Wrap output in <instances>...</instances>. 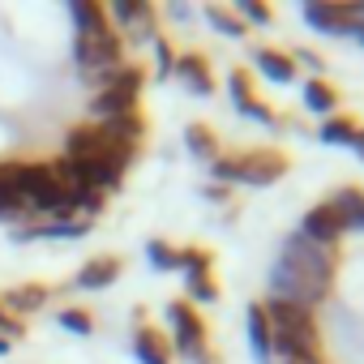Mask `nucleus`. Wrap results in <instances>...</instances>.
<instances>
[{
	"mask_svg": "<svg viewBox=\"0 0 364 364\" xmlns=\"http://www.w3.org/2000/svg\"><path fill=\"white\" fill-rule=\"evenodd\" d=\"M304 22L317 26V31H351L355 26V14L351 5H343V0H313V5H304Z\"/></svg>",
	"mask_w": 364,
	"mask_h": 364,
	"instance_id": "8",
	"label": "nucleus"
},
{
	"mask_svg": "<svg viewBox=\"0 0 364 364\" xmlns=\"http://www.w3.org/2000/svg\"><path fill=\"white\" fill-rule=\"evenodd\" d=\"M279 262H287L291 270H300V274H309V279H317V283H326V287H330V279H334V249L313 245L304 232L287 236V245H283V257H279Z\"/></svg>",
	"mask_w": 364,
	"mask_h": 364,
	"instance_id": "6",
	"label": "nucleus"
},
{
	"mask_svg": "<svg viewBox=\"0 0 364 364\" xmlns=\"http://www.w3.org/2000/svg\"><path fill=\"white\" fill-rule=\"evenodd\" d=\"M185 137H189V150H193V154H202V159H210V163L219 159V146H215V133H210L206 124H189V129H185Z\"/></svg>",
	"mask_w": 364,
	"mask_h": 364,
	"instance_id": "22",
	"label": "nucleus"
},
{
	"mask_svg": "<svg viewBox=\"0 0 364 364\" xmlns=\"http://www.w3.org/2000/svg\"><path fill=\"white\" fill-rule=\"evenodd\" d=\"M257 65H262V73H266L270 82H291V77H296V60L283 56V52H274V48H262V52H257Z\"/></svg>",
	"mask_w": 364,
	"mask_h": 364,
	"instance_id": "20",
	"label": "nucleus"
},
{
	"mask_svg": "<svg viewBox=\"0 0 364 364\" xmlns=\"http://www.w3.org/2000/svg\"><path fill=\"white\" fill-rule=\"evenodd\" d=\"M77 69L90 86H107L120 69H124V48H120V35L116 31H103V35H77Z\"/></svg>",
	"mask_w": 364,
	"mask_h": 364,
	"instance_id": "1",
	"label": "nucleus"
},
{
	"mask_svg": "<svg viewBox=\"0 0 364 364\" xmlns=\"http://www.w3.org/2000/svg\"><path fill=\"white\" fill-rule=\"evenodd\" d=\"M171 73L185 82L193 95H210V90H215V82H210V65H206V56H198V52L176 56V69H171Z\"/></svg>",
	"mask_w": 364,
	"mask_h": 364,
	"instance_id": "13",
	"label": "nucleus"
},
{
	"mask_svg": "<svg viewBox=\"0 0 364 364\" xmlns=\"http://www.w3.org/2000/svg\"><path fill=\"white\" fill-rule=\"evenodd\" d=\"M146 253H150V262H154L159 270H180V249H171L167 240H150Z\"/></svg>",
	"mask_w": 364,
	"mask_h": 364,
	"instance_id": "24",
	"label": "nucleus"
},
{
	"mask_svg": "<svg viewBox=\"0 0 364 364\" xmlns=\"http://www.w3.org/2000/svg\"><path fill=\"white\" fill-rule=\"evenodd\" d=\"M321 141H330V146H351V141H355V124L343 120V116H330V120L321 124Z\"/></svg>",
	"mask_w": 364,
	"mask_h": 364,
	"instance_id": "23",
	"label": "nucleus"
},
{
	"mask_svg": "<svg viewBox=\"0 0 364 364\" xmlns=\"http://www.w3.org/2000/svg\"><path fill=\"white\" fill-rule=\"evenodd\" d=\"M90 223H31V228H18V240H60V236H86Z\"/></svg>",
	"mask_w": 364,
	"mask_h": 364,
	"instance_id": "18",
	"label": "nucleus"
},
{
	"mask_svg": "<svg viewBox=\"0 0 364 364\" xmlns=\"http://www.w3.org/2000/svg\"><path fill=\"white\" fill-rule=\"evenodd\" d=\"M351 146H355V150L364 154V129H355V141H351Z\"/></svg>",
	"mask_w": 364,
	"mask_h": 364,
	"instance_id": "33",
	"label": "nucleus"
},
{
	"mask_svg": "<svg viewBox=\"0 0 364 364\" xmlns=\"http://www.w3.org/2000/svg\"><path fill=\"white\" fill-rule=\"evenodd\" d=\"M262 309H266L270 330H274L279 338H287V343H296V347H304V351H317V317H313V309H300V304L274 300V296H270Z\"/></svg>",
	"mask_w": 364,
	"mask_h": 364,
	"instance_id": "3",
	"label": "nucleus"
},
{
	"mask_svg": "<svg viewBox=\"0 0 364 364\" xmlns=\"http://www.w3.org/2000/svg\"><path fill=\"white\" fill-rule=\"evenodd\" d=\"M228 90H232V99H236V107L245 112V116H253V120H262V124H274V112L253 95V86H249V77H245V69H236L232 77H228Z\"/></svg>",
	"mask_w": 364,
	"mask_h": 364,
	"instance_id": "12",
	"label": "nucleus"
},
{
	"mask_svg": "<svg viewBox=\"0 0 364 364\" xmlns=\"http://www.w3.org/2000/svg\"><path fill=\"white\" fill-rule=\"evenodd\" d=\"M185 283H189V296H193L198 304H215V300H219V287L210 283V274H189Z\"/></svg>",
	"mask_w": 364,
	"mask_h": 364,
	"instance_id": "27",
	"label": "nucleus"
},
{
	"mask_svg": "<svg viewBox=\"0 0 364 364\" xmlns=\"http://www.w3.org/2000/svg\"><path fill=\"white\" fill-rule=\"evenodd\" d=\"M120 274V257H112V253H103V257H90L82 270H77V287H86V291H99V287H107L112 279Z\"/></svg>",
	"mask_w": 364,
	"mask_h": 364,
	"instance_id": "14",
	"label": "nucleus"
},
{
	"mask_svg": "<svg viewBox=\"0 0 364 364\" xmlns=\"http://www.w3.org/2000/svg\"><path fill=\"white\" fill-rule=\"evenodd\" d=\"M167 317L176 326V351L180 355H189L193 364H215V355H206V326H202V317L189 300H171Z\"/></svg>",
	"mask_w": 364,
	"mask_h": 364,
	"instance_id": "5",
	"label": "nucleus"
},
{
	"mask_svg": "<svg viewBox=\"0 0 364 364\" xmlns=\"http://www.w3.org/2000/svg\"><path fill=\"white\" fill-rule=\"evenodd\" d=\"M154 56H159V73L167 77V73L176 69V56H171V48H167V39H154Z\"/></svg>",
	"mask_w": 364,
	"mask_h": 364,
	"instance_id": "30",
	"label": "nucleus"
},
{
	"mask_svg": "<svg viewBox=\"0 0 364 364\" xmlns=\"http://www.w3.org/2000/svg\"><path fill=\"white\" fill-rule=\"evenodd\" d=\"M326 291H330L326 283H317V279L291 270L287 262H274V270H270V296H274V300H291V304H300V309H313V304L326 300Z\"/></svg>",
	"mask_w": 364,
	"mask_h": 364,
	"instance_id": "7",
	"label": "nucleus"
},
{
	"mask_svg": "<svg viewBox=\"0 0 364 364\" xmlns=\"http://www.w3.org/2000/svg\"><path fill=\"white\" fill-rule=\"evenodd\" d=\"M137 95H141V69H133V65H124L99 95H95V116H99V124L103 120H116V116H129V112H137Z\"/></svg>",
	"mask_w": 364,
	"mask_h": 364,
	"instance_id": "4",
	"label": "nucleus"
},
{
	"mask_svg": "<svg viewBox=\"0 0 364 364\" xmlns=\"http://www.w3.org/2000/svg\"><path fill=\"white\" fill-rule=\"evenodd\" d=\"M304 103H309L313 112H321V116H330V112L338 107V95H334V90H330V86H326L321 77H313V82L304 86Z\"/></svg>",
	"mask_w": 364,
	"mask_h": 364,
	"instance_id": "21",
	"label": "nucleus"
},
{
	"mask_svg": "<svg viewBox=\"0 0 364 364\" xmlns=\"http://www.w3.org/2000/svg\"><path fill=\"white\" fill-rule=\"evenodd\" d=\"M133 154H137V146H124V141L107 137L99 124H77L65 137V159H73V163H107V167L124 171Z\"/></svg>",
	"mask_w": 364,
	"mask_h": 364,
	"instance_id": "2",
	"label": "nucleus"
},
{
	"mask_svg": "<svg viewBox=\"0 0 364 364\" xmlns=\"http://www.w3.org/2000/svg\"><path fill=\"white\" fill-rule=\"evenodd\" d=\"M133 351H137L141 364H171V347H167V338H163L154 326H137Z\"/></svg>",
	"mask_w": 364,
	"mask_h": 364,
	"instance_id": "16",
	"label": "nucleus"
},
{
	"mask_svg": "<svg viewBox=\"0 0 364 364\" xmlns=\"http://www.w3.org/2000/svg\"><path fill=\"white\" fill-rule=\"evenodd\" d=\"M0 334H5V338H22V334H26L22 317H14L9 309H0Z\"/></svg>",
	"mask_w": 364,
	"mask_h": 364,
	"instance_id": "29",
	"label": "nucleus"
},
{
	"mask_svg": "<svg viewBox=\"0 0 364 364\" xmlns=\"http://www.w3.org/2000/svg\"><path fill=\"white\" fill-rule=\"evenodd\" d=\"M236 9H240V18H249V22H257V26H266V22H270V9L262 5V0H240Z\"/></svg>",
	"mask_w": 364,
	"mask_h": 364,
	"instance_id": "28",
	"label": "nucleus"
},
{
	"mask_svg": "<svg viewBox=\"0 0 364 364\" xmlns=\"http://www.w3.org/2000/svg\"><path fill=\"white\" fill-rule=\"evenodd\" d=\"M300 60H304L309 69H321V56H313V52H300Z\"/></svg>",
	"mask_w": 364,
	"mask_h": 364,
	"instance_id": "31",
	"label": "nucleus"
},
{
	"mask_svg": "<svg viewBox=\"0 0 364 364\" xmlns=\"http://www.w3.org/2000/svg\"><path fill=\"white\" fill-rule=\"evenodd\" d=\"M249 343L257 351L262 364H270V343H274V330H270V317L262 304H249Z\"/></svg>",
	"mask_w": 364,
	"mask_h": 364,
	"instance_id": "17",
	"label": "nucleus"
},
{
	"mask_svg": "<svg viewBox=\"0 0 364 364\" xmlns=\"http://www.w3.org/2000/svg\"><path fill=\"white\" fill-rule=\"evenodd\" d=\"M206 18H210V26H215V31H223V35H232V39H245V22H236V18H232V14H223L219 5H210V9H206Z\"/></svg>",
	"mask_w": 364,
	"mask_h": 364,
	"instance_id": "26",
	"label": "nucleus"
},
{
	"mask_svg": "<svg viewBox=\"0 0 364 364\" xmlns=\"http://www.w3.org/2000/svg\"><path fill=\"white\" fill-rule=\"evenodd\" d=\"M107 22L133 31V35H150L154 39V9L150 5H137V0H116V5L107 9Z\"/></svg>",
	"mask_w": 364,
	"mask_h": 364,
	"instance_id": "11",
	"label": "nucleus"
},
{
	"mask_svg": "<svg viewBox=\"0 0 364 364\" xmlns=\"http://www.w3.org/2000/svg\"><path fill=\"white\" fill-rule=\"evenodd\" d=\"M14 351V338H5V334H0V355H9Z\"/></svg>",
	"mask_w": 364,
	"mask_h": 364,
	"instance_id": "32",
	"label": "nucleus"
},
{
	"mask_svg": "<svg viewBox=\"0 0 364 364\" xmlns=\"http://www.w3.org/2000/svg\"><path fill=\"white\" fill-rule=\"evenodd\" d=\"M73 26H77V35H103V31H116V26L107 22V9H103V5H86V0H77V5H73Z\"/></svg>",
	"mask_w": 364,
	"mask_h": 364,
	"instance_id": "19",
	"label": "nucleus"
},
{
	"mask_svg": "<svg viewBox=\"0 0 364 364\" xmlns=\"http://www.w3.org/2000/svg\"><path fill=\"white\" fill-rule=\"evenodd\" d=\"M52 300V291L43 283H22L14 291H5V300H0V309H9V313H39L43 304Z\"/></svg>",
	"mask_w": 364,
	"mask_h": 364,
	"instance_id": "15",
	"label": "nucleus"
},
{
	"mask_svg": "<svg viewBox=\"0 0 364 364\" xmlns=\"http://www.w3.org/2000/svg\"><path fill=\"white\" fill-rule=\"evenodd\" d=\"M236 163H240V180H249V185H270L274 176L287 171V159L274 154V150H249Z\"/></svg>",
	"mask_w": 364,
	"mask_h": 364,
	"instance_id": "10",
	"label": "nucleus"
},
{
	"mask_svg": "<svg viewBox=\"0 0 364 364\" xmlns=\"http://www.w3.org/2000/svg\"><path fill=\"white\" fill-rule=\"evenodd\" d=\"M343 232H347V219H343V210H334V206H317V210L304 215V236H309L313 245L334 249V240H338Z\"/></svg>",
	"mask_w": 364,
	"mask_h": 364,
	"instance_id": "9",
	"label": "nucleus"
},
{
	"mask_svg": "<svg viewBox=\"0 0 364 364\" xmlns=\"http://www.w3.org/2000/svg\"><path fill=\"white\" fill-rule=\"evenodd\" d=\"M56 321H60L65 330H73V334H95V317H90L86 309H60Z\"/></svg>",
	"mask_w": 364,
	"mask_h": 364,
	"instance_id": "25",
	"label": "nucleus"
}]
</instances>
